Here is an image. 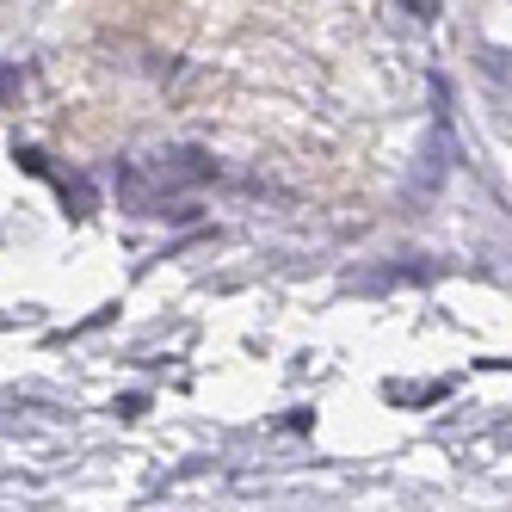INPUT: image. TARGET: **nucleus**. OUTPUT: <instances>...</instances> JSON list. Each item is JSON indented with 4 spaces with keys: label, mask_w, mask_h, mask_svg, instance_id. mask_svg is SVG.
Returning a JSON list of instances; mask_svg holds the SVG:
<instances>
[{
    "label": "nucleus",
    "mask_w": 512,
    "mask_h": 512,
    "mask_svg": "<svg viewBox=\"0 0 512 512\" xmlns=\"http://www.w3.org/2000/svg\"><path fill=\"white\" fill-rule=\"evenodd\" d=\"M451 161H457V136H451L445 118H432L420 155H414V192H438V186L451 179Z\"/></svg>",
    "instance_id": "obj_1"
},
{
    "label": "nucleus",
    "mask_w": 512,
    "mask_h": 512,
    "mask_svg": "<svg viewBox=\"0 0 512 512\" xmlns=\"http://www.w3.org/2000/svg\"><path fill=\"white\" fill-rule=\"evenodd\" d=\"M216 167L198 155V149H179V155H167V167H161V179H210Z\"/></svg>",
    "instance_id": "obj_2"
},
{
    "label": "nucleus",
    "mask_w": 512,
    "mask_h": 512,
    "mask_svg": "<svg viewBox=\"0 0 512 512\" xmlns=\"http://www.w3.org/2000/svg\"><path fill=\"white\" fill-rule=\"evenodd\" d=\"M62 204H75L68 216H93V204H99V198H93V186H87V179L75 173V179H62Z\"/></svg>",
    "instance_id": "obj_3"
}]
</instances>
